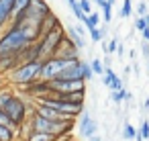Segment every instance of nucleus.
Instances as JSON below:
<instances>
[{"instance_id": "20", "label": "nucleus", "mask_w": 149, "mask_h": 141, "mask_svg": "<svg viewBox=\"0 0 149 141\" xmlns=\"http://www.w3.org/2000/svg\"><path fill=\"white\" fill-rule=\"evenodd\" d=\"M133 15V2L131 0H123V6H120V17L123 19H129Z\"/></svg>"}, {"instance_id": "18", "label": "nucleus", "mask_w": 149, "mask_h": 141, "mask_svg": "<svg viewBox=\"0 0 149 141\" xmlns=\"http://www.w3.org/2000/svg\"><path fill=\"white\" fill-rule=\"evenodd\" d=\"M88 33H90V39H92L94 43H100V41L104 39V35H106V29H98V27H96V29H90Z\"/></svg>"}, {"instance_id": "36", "label": "nucleus", "mask_w": 149, "mask_h": 141, "mask_svg": "<svg viewBox=\"0 0 149 141\" xmlns=\"http://www.w3.org/2000/svg\"><path fill=\"white\" fill-rule=\"evenodd\" d=\"M143 108H145V110H147V112H149V96H147V98H145V102H143Z\"/></svg>"}, {"instance_id": "6", "label": "nucleus", "mask_w": 149, "mask_h": 141, "mask_svg": "<svg viewBox=\"0 0 149 141\" xmlns=\"http://www.w3.org/2000/svg\"><path fill=\"white\" fill-rule=\"evenodd\" d=\"M70 61H74V59L49 57V59L41 61V80H45V82H49V80H55V78H57V76L63 72V68H65Z\"/></svg>"}, {"instance_id": "29", "label": "nucleus", "mask_w": 149, "mask_h": 141, "mask_svg": "<svg viewBox=\"0 0 149 141\" xmlns=\"http://www.w3.org/2000/svg\"><path fill=\"white\" fill-rule=\"evenodd\" d=\"M0 125H6V127H13V125H10V121H8V117H6V112H4V110H0Z\"/></svg>"}, {"instance_id": "14", "label": "nucleus", "mask_w": 149, "mask_h": 141, "mask_svg": "<svg viewBox=\"0 0 149 141\" xmlns=\"http://www.w3.org/2000/svg\"><path fill=\"white\" fill-rule=\"evenodd\" d=\"M84 27H86V31H90V29H96L98 25H100V15L98 13H90L86 19H84V23H82Z\"/></svg>"}, {"instance_id": "21", "label": "nucleus", "mask_w": 149, "mask_h": 141, "mask_svg": "<svg viewBox=\"0 0 149 141\" xmlns=\"http://www.w3.org/2000/svg\"><path fill=\"white\" fill-rule=\"evenodd\" d=\"M102 49H104V53H106V55H108V53H114V51L118 49V39H116V37H114V39H110L108 43H104V45H102Z\"/></svg>"}, {"instance_id": "11", "label": "nucleus", "mask_w": 149, "mask_h": 141, "mask_svg": "<svg viewBox=\"0 0 149 141\" xmlns=\"http://www.w3.org/2000/svg\"><path fill=\"white\" fill-rule=\"evenodd\" d=\"M65 37H68V39L78 47V49H84V47H86V39H84V35H80V33L76 31V27H74V25H70V27L65 29Z\"/></svg>"}, {"instance_id": "30", "label": "nucleus", "mask_w": 149, "mask_h": 141, "mask_svg": "<svg viewBox=\"0 0 149 141\" xmlns=\"http://www.w3.org/2000/svg\"><path fill=\"white\" fill-rule=\"evenodd\" d=\"M74 27H76V31H78L80 35H84V33H86V27H84L82 23H80V25H74Z\"/></svg>"}, {"instance_id": "2", "label": "nucleus", "mask_w": 149, "mask_h": 141, "mask_svg": "<svg viewBox=\"0 0 149 141\" xmlns=\"http://www.w3.org/2000/svg\"><path fill=\"white\" fill-rule=\"evenodd\" d=\"M0 110L6 112V117H8L13 129H19V127L25 125L27 119L31 117V112H33V102H27L25 96H19V94L15 92L13 98H10L2 108H0Z\"/></svg>"}, {"instance_id": "33", "label": "nucleus", "mask_w": 149, "mask_h": 141, "mask_svg": "<svg viewBox=\"0 0 149 141\" xmlns=\"http://www.w3.org/2000/svg\"><path fill=\"white\" fill-rule=\"evenodd\" d=\"M131 100H133V92L127 90V94H125V102H131Z\"/></svg>"}, {"instance_id": "1", "label": "nucleus", "mask_w": 149, "mask_h": 141, "mask_svg": "<svg viewBox=\"0 0 149 141\" xmlns=\"http://www.w3.org/2000/svg\"><path fill=\"white\" fill-rule=\"evenodd\" d=\"M29 125L33 131L47 133L53 137H68V135H72V129H74V121H51V119H45L37 112H31Z\"/></svg>"}, {"instance_id": "26", "label": "nucleus", "mask_w": 149, "mask_h": 141, "mask_svg": "<svg viewBox=\"0 0 149 141\" xmlns=\"http://www.w3.org/2000/svg\"><path fill=\"white\" fill-rule=\"evenodd\" d=\"M135 29H137L139 33H143V31L147 29V23H145L143 17H137V19H135Z\"/></svg>"}, {"instance_id": "38", "label": "nucleus", "mask_w": 149, "mask_h": 141, "mask_svg": "<svg viewBox=\"0 0 149 141\" xmlns=\"http://www.w3.org/2000/svg\"><path fill=\"white\" fill-rule=\"evenodd\" d=\"M106 2H108V4H112V6H114V2H116V0H106Z\"/></svg>"}, {"instance_id": "5", "label": "nucleus", "mask_w": 149, "mask_h": 141, "mask_svg": "<svg viewBox=\"0 0 149 141\" xmlns=\"http://www.w3.org/2000/svg\"><path fill=\"white\" fill-rule=\"evenodd\" d=\"M63 37H65V31L61 29V25H57V27H53L49 33H45V35L39 39V49H41L39 59L45 61V59L53 57L55 51H57V47H59V43L63 41Z\"/></svg>"}, {"instance_id": "17", "label": "nucleus", "mask_w": 149, "mask_h": 141, "mask_svg": "<svg viewBox=\"0 0 149 141\" xmlns=\"http://www.w3.org/2000/svg\"><path fill=\"white\" fill-rule=\"evenodd\" d=\"M82 80H84V82L94 80V72H92V68H90V61H84V59H82Z\"/></svg>"}, {"instance_id": "23", "label": "nucleus", "mask_w": 149, "mask_h": 141, "mask_svg": "<svg viewBox=\"0 0 149 141\" xmlns=\"http://www.w3.org/2000/svg\"><path fill=\"white\" fill-rule=\"evenodd\" d=\"M100 10H102V17H104V23H110V19H112V4H108V2H104V4L100 6Z\"/></svg>"}, {"instance_id": "10", "label": "nucleus", "mask_w": 149, "mask_h": 141, "mask_svg": "<svg viewBox=\"0 0 149 141\" xmlns=\"http://www.w3.org/2000/svg\"><path fill=\"white\" fill-rule=\"evenodd\" d=\"M15 0H0V31L6 29L10 23V10H13Z\"/></svg>"}, {"instance_id": "8", "label": "nucleus", "mask_w": 149, "mask_h": 141, "mask_svg": "<svg viewBox=\"0 0 149 141\" xmlns=\"http://www.w3.org/2000/svg\"><path fill=\"white\" fill-rule=\"evenodd\" d=\"M78 119H80V121H78V133H80V137L88 139V137H92V135L98 133V121H96L90 112L84 110Z\"/></svg>"}, {"instance_id": "19", "label": "nucleus", "mask_w": 149, "mask_h": 141, "mask_svg": "<svg viewBox=\"0 0 149 141\" xmlns=\"http://www.w3.org/2000/svg\"><path fill=\"white\" fill-rule=\"evenodd\" d=\"M125 94H127L125 88H123V90H110V100H112L114 104H120V102H125Z\"/></svg>"}, {"instance_id": "24", "label": "nucleus", "mask_w": 149, "mask_h": 141, "mask_svg": "<svg viewBox=\"0 0 149 141\" xmlns=\"http://www.w3.org/2000/svg\"><path fill=\"white\" fill-rule=\"evenodd\" d=\"M139 135H141V139H143V141H145V139H149V119H143V121H141Z\"/></svg>"}, {"instance_id": "9", "label": "nucleus", "mask_w": 149, "mask_h": 141, "mask_svg": "<svg viewBox=\"0 0 149 141\" xmlns=\"http://www.w3.org/2000/svg\"><path fill=\"white\" fill-rule=\"evenodd\" d=\"M53 57H61V59H80V49H78L68 37H63V41L59 43V47H57V51H55Z\"/></svg>"}, {"instance_id": "32", "label": "nucleus", "mask_w": 149, "mask_h": 141, "mask_svg": "<svg viewBox=\"0 0 149 141\" xmlns=\"http://www.w3.org/2000/svg\"><path fill=\"white\" fill-rule=\"evenodd\" d=\"M86 141H102V137H100V135L96 133V135H92V137H88Z\"/></svg>"}, {"instance_id": "3", "label": "nucleus", "mask_w": 149, "mask_h": 141, "mask_svg": "<svg viewBox=\"0 0 149 141\" xmlns=\"http://www.w3.org/2000/svg\"><path fill=\"white\" fill-rule=\"evenodd\" d=\"M8 76V84L17 86V88H23V86H29L37 80H41V61H29V64H23V66H17Z\"/></svg>"}, {"instance_id": "34", "label": "nucleus", "mask_w": 149, "mask_h": 141, "mask_svg": "<svg viewBox=\"0 0 149 141\" xmlns=\"http://www.w3.org/2000/svg\"><path fill=\"white\" fill-rule=\"evenodd\" d=\"M141 35H143V41H149V27H147V29H145Z\"/></svg>"}, {"instance_id": "15", "label": "nucleus", "mask_w": 149, "mask_h": 141, "mask_svg": "<svg viewBox=\"0 0 149 141\" xmlns=\"http://www.w3.org/2000/svg\"><path fill=\"white\" fill-rule=\"evenodd\" d=\"M29 4H31V0H15V2H13V10H10V19L17 17V15H21Z\"/></svg>"}, {"instance_id": "39", "label": "nucleus", "mask_w": 149, "mask_h": 141, "mask_svg": "<svg viewBox=\"0 0 149 141\" xmlns=\"http://www.w3.org/2000/svg\"><path fill=\"white\" fill-rule=\"evenodd\" d=\"M63 141H76V139H72V137H70V139H63Z\"/></svg>"}, {"instance_id": "35", "label": "nucleus", "mask_w": 149, "mask_h": 141, "mask_svg": "<svg viewBox=\"0 0 149 141\" xmlns=\"http://www.w3.org/2000/svg\"><path fill=\"white\" fill-rule=\"evenodd\" d=\"M116 53L123 57V53H125V47H123V43H118V49H116Z\"/></svg>"}, {"instance_id": "22", "label": "nucleus", "mask_w": 149, "mask_h": 141, "mask_svg": "<svg viewBox=\"0 0 149 141\" xmlns=\"http://www.w3.org/2000/svg\"><path fill=\"white\" fill-rule=\"evenodd\" d=\"M90 68H92L94 76H102V74H104V64H102L100 59H92V61H90Z\"/></svg>"}, {"instance_id": "27", "label": "nucleus", "mask_w": 149, "mask_h": 141, "mask_svg": "<svg viewBox=\"0 0 149 141\" xmlns=\"http://www.w3.org/2000/svg\"><path fill=\"white\" fill-rule=\"evenodd\" d=\"M139 47H141V53H143V57L149 61V41H141V43H139Z\"/></svg>"}, {"instance_id": "40", "label": "nucleus", "mask_w": 149, "mask_h": 141, "mask_svg": "<svg viewBox=\"0 0 149 141\" xmlns=\"http://www.w3.org/2000/svg\"><path fill=\"white\" fill-rule=\"evenodd\" d=\"M147 68H149V61H147Z\"/></svg>"}, {"instance_id": "4", "label": "nucleus", "mask_w": 149, "mask_h": 141, "mask_svg": "<svg viewBox=\"0 0 149 141\" xmlns=\"http://www.w3.org/2000/svg\"><path fill=\"white\" fill-rule=\"evenodd\" d=\"M27 45H29V41L23 37L21 29H17V27H6L0 33V57L2 55H17Z\"/></svg>"}, {"instance_id": "12", "label": "nucleus", "mask_w": 149, "mask_h": 141, "mask_svg": "<svg viewBox=\"0 0 149 141\" xmlns=\"http://www.w3.org/2000/svg\"><path fill=\"white\" fill-rule=\"evenodd\" d=\"M0 141H17V129L0 125Z\"/></svg>"}, {"instance_id": "37", "label": "nucleus", "mask_w": 149, "mask_h": 141, "mask_svg": "<svg viewBox=\"0 0 149 141\" xmlns=\"http://www.w3.org/2000/svg\"><path fill=\"white\" fill-rule=\"evenodd\" d=\"M143 19H145V23H147V27H149V13H147V15H145Z\"/></svg>"}, {"instance_id": "31", "label": "nucleus", "mask_w": 149, "mask_h": 141, "mask_svg": "<svg viewBox=\"0 0 149 141\" xmlns=\"http://www.w3.org/2000/svg\"><path fill=\"white\" fill-rule=\"evenodd\" d=\"M102 84H104L106 88H110V78H108V76H102Z\"/></svg>"}, {"instance_id": "25", "label": "nucleus", "mask_w": 149, "mask_h": 141, "mask_svg": "<svg viewBox=\"0 0 149 141\" xmlns=\"http://www.w3.org/2000/svg\"><path fill=\"white\" fill-rule=\"evenodd\" d=\"M78 4H80V8H82V13L86 17L92 13V0H78Z\"/></svg>"}, {"instance_id": "7", "label": "nucleus", "mask_w": 149, "mask_h": 141, "mask_svg": "<svg viewBox=\"0 0 149 141\" xmlns=\"http://www.w3.org/2000/svg\"><path fill=\"white\" fill-rule=\"evenodd\" d=\"M49 90L51 92H84L86 90V82L84 80H49Z\"/></svg>"}, {"instance_id": "28", "label": "nucleus", "mask_w": 149, "mask_h": 141, "mask_svg": "<svg viewBox=\"0 0 149 141\" xmlns=\"http://www.w3.org/2000/svg\"><path fill=\"white\" fill-rule=\"evenodd\" d=\"M147 15V2H139L137 4V17H145Z\"/></svg>"}, {"instance_id": "13", "label": "nucleus", "mask_w": 149, "mask_h": 141, "mask_svg": "<svg viewBox=\"0 0 149 141\" xmlns=\"http://www.w3.org/2000/svg\"><path fill=\"white\" fill-rule=\"evenodd\" d=\"M137 127L135 125H131V123H125V127H123V133H120V139L123 141H133L135 137H137Z\"/></svg>"}, {"instance_id": "16", "label": "nucleus", "mask_w": 149, "mask_h": 141, "mask_svg": "<svg viewBox=\"0 0 149 141\" xmlns=\"http://www.w3.org/2000/svg\"><path fill=\"white\" fill-rule=\"evenodd\" d=\"M65 2L70 4V8H72V13H74V17L80 21V23H84V19H86V15L82 13V8H80V4H78V0H65Z\"/></svg>"}]
</instances>
